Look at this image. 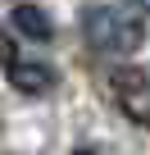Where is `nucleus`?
Segmentation results:
<instances>
[{
  "label": "nucleus",
  "instance_id": "f03ea898",
  "mask_svg": "<svg viewBox=\"0 0 150 155\" xmlns=\"http://www.w3.org/2000/svg\"><path fill=\"white\" fill-rule=\"evenodd\" d=\"M109 87H114L118 110H123L132 123L150 128V78H145L141 68H114V73H109Z\"/></svg>",
  "mask_w": 150,
  "mask_h": 155
},
{
  "label": "nucleus",
  "instance_id": "423d86ee",
  "mask_svg": "<svg viewBox=\"0 0 150 155\" xmlns=\"http://www.w3.org/2000/svg\"><path fill=\"white\" fill-rule=\"evenodd\" d=\"M73 155H96V150H87V146H82V150H73Z\"/></svg>",
  "mask_w": 150,
  "mask_h": 155
},
{
  "label": "nucleus",
  "instance_id": "7ed1b4c3",
  "mask_svg": "<svg viewBox=\"0 0 150 155\" xmlns=\"http://www.w3.org/2000/svg\"><path fill=\"white\" fill-rule=\"evenodd\" d=\"M5 73H9V87L23 91V96H41V91L55 87V68L32 64V59H14V64H5Z\"/></svg>",
  "mask_w": 150,
  "mask_h": 155
},
{
  "label": "nucleus",
  "instance_id": "20e7f679",
  "mask_svg": "<svg viewBox=\"0 0 150 155\" xmlns=\"http://www.w3.org/2000/svg\"><path fill=\"white\" fill-rule=\"evenodd\" d=\"M14 28L23 37H32V41H50L55 37V23H50V14L41 5H14Z\"/></svg>",
  "mask_w": 150,
  "mask_h": 155
},
{
  "label": "nucleus",
  "instance_id": "39448f33",
  "mask_svg": "<svg viewBox=\"0 0 150 155\" xmlns=\"http://www.w3.org/2000/svg\"><path fill=\"white\" fill-rule=\"evenodd\" d=\"M132 5H136V9H145V14H150V0H132Z\"/></svg>",
  "mask_w": 150,
  "mask_h": 155
},
{
  "label": "nucleus",
  "instance_id": "f257e3e1",
  "mask_svg": "<svg viewBox=\"0 0 150 155\" xmlns=\"http://www.w3.org/2000/svg\"><path fill=\"white\" fill-rule=\"evenodd\" d=\"M82 37H87V46H96L105 55H132L145 41V28H141V14L127 5H96L82 14Z\"/></svg>",
  "mask_w": 150,
  "mask_h": 155
}]
</instances>
